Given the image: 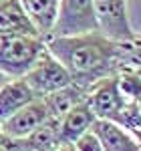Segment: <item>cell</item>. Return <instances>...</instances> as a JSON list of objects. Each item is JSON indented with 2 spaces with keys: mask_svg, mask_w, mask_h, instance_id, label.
Instances as JSON below:
<instances>
[{
  "mask_svg": "<svg viewBox=\"0 0 141 151\" xmlns=\"http://www.w3.org/2000/svg\"><path fill=\"white\" fill-rule=\"evenodd\" d=\"M47 48L65 65L73 83L85 91L97 81L117 75L125 63V45L105 36L101 30L70 36H50Z\"/></svg>",
  "mask_w": 141,
  "mask_h": 151,
  "instance_id": "1",
  "label": "cell"
},
{
  "mask_svg": "<svg viewBox=\"0 0 141 151\" xmlns=\"http://www.w3.org/2000/svg\"><path fill=\"white\" fill-rule=\"evenodd\" d=\"M45 48L47 42L38 35L0 36V73L8 79L24 77Z\"/></svg>",
  "mask_w": 141,
  "mask_h": 151,
  "instance_id": "2",
  "label": "cell"
},
{
  "mask_svg": "<svg viewBox=\"0 0 141 151\" xmlns=\"http://www.w3.org/2000/svg\"><path fill=\"white\" fill-rule=\"evenodd\" d=\"M93 30H99L93 0H59L50 36H70Z\"/></svg>",
  "mask_w": 141,
  "mask_h": 151,
  "instance_id": "3",
  "label": "cell"
},
{
  "mask_svg": "<svg viewBox=\"0 0 141 151\" xmlns=\"http://www.w3.org/2000/svg\"><path fill=\"white\" fill-rule=\"evenodd\" d=\"M24 81L30 85V89L36 93V97H45V95L73 83V79H70L69 70L65 69V65L48 48H45L38 60L32 65V69L24 75Z\"/></svg>",
  "mask_w": 141,
  "mask_h": 151,
  "instance_id": "4",
  "label": "cell"
},
{
  "mask_svg": "<svg viewBox=\"0 0 141 151\" xmlns=\"http://www.w3.org/2000/svg\"><path fill=\"white\" fill-rule=\"evenodd\" d=\"M99 30L117 42H135V30L127 14V0H93Z\"/></svg>",
  "mask_w": 141,
  "mask_h": 151,
  "instance_id": "5",
  "label": "cell"
},
{
  "mask_svg": "<svg viewBox=\"0 0 141 151\" xmlns=\"http://www.w3.org/2000/svg\"><path fill=\"white\" fill-rule=\"evenodd\" d=\"M87 103L93 109L97 119H111L117 121L121 115L123 107L127 103V99L123 97L121 89H119V77L111 75L101 81H97L93 87H89L87 91Z\"/></svg>",
  "mask_w": 141,
  "mask_h": 151,
  "instance_id": "6",
  "label": "cell"
},
{
  "mask_svg": "<svg viewBox=\"0 0 141 151\" xmlns=\"http://www.w3.org/2000/svg\"><path fill=\"white\" fill-rule=\"evenodd\" d=\"M48 109L42 97H36L35 101H30L28 105H24L20 111H16L12 117H8L4 123H0V127L4 133H8L12 137L24 139L28 137L35 129H38L45 121L48 119Z\"/></svg>",
  "mask_w": 141,
  "mask_h": 151,
  "instance_id": "7",
  "label": "cell"
},
{
  "mask_svg": "<svg viewBox=\"0 0 141 151\" xmlns=\"http://www.w3.org/2000/svg\"><path fill=\"white\" fill-rule=\"evenodd\" d=\"M103 151H141V141L123 125L111 119H95L91 127Z\"/></svg>",
  "mask_w": 141,
  "mask_h": 151,
  "instance_id": "8",
  "label": "cell"
},
{
  "mask_svg": "<svg viewBox=\"0 0 141 151\" xmlns=\"http://www.w3.org/2000/svg\"><path fill=\"white\" fill-rule=\"evenodd\" d=\"M95 113L87 103V97L59 119V137L60 143H75L83 133H87L95 123Z\"/></svg>",
  "mask_w": 141,
  "mask_h": 151,
  "instance_id": "9",
  "label": "cell"
},
{
  "mask_svg": "<svg viewBox=\"0 0 141 151\" xmlns=\"http://www.w3.org/2000/svg\"><path fill=\"white\" fill-rule=\"evenodd\" d=\"M35 99L36 93L24 81V77L8 79L0 87V123H4L8 117H12L16 111H20L24 105H28Z\"/></svg>",
  "mask_w": 141,
  "mask_h": 151,
  "instance_id": "10",
  "label": "cell"
},
{
  "mask_svg": "<svg viewBox=\"0 0 141 151\" xmlns=\"http://www.w3.org/2000/svg\"><path fill=\"white\" fill-rule=\"evenodd\" d=\"M10 35H38V30L20 0H0V36Z\"/></svg>",
  "mask_w": 141,
  "mask_h": 151,
  "instance_id": "11",
  "label": "cell"
},
{
  "mask_svg": "<svg viewBox=\"0 0 141 151\" xmlns=\"http://www.w3.org/2000/svg\"><path fill=\"white\" fill-rule=\"evenodd\" d=\"M85 97H87V91L83 87H79L77 83H69V85L60 87L57 91L45 95L42 101H45V105H47V109H48V115L53 117V119H60L70 107L81 103Z\"/></svg>",
  "mask_w": 141,
  "mask_h": 151,
  "instance_id": "12",
  "label": "cell"
},
{
  "mask_svg": "<svg viewBox=\"0 0 141 151\" xmlns=\"http://www.w3.org/2000/svg\"><path fill=\"white\" fill-rule=\"evenodd\" d=\"M20 2H22L26 14L30 16L32 24L36 26L38 35L47 40L50 36L55 18H57L59 0H20Z\"/></svg>",
  "mask_w": 141,
  "mask_h": 151,
  "instance_id": "13",
  "label": "cell"
},
{
  "mask_svg": "<svg viewBox=\"0 0 141 151\" xmlns=\"http://www.w3.org/2000/svg\"><path fill=\"white\" fill-rule=\"evenodd\" d=\"M0 151H32L26 139L12 137L8 133H4L0 127Z\"/></svg>",
  "mask_w": 141,
  "mask_h": 151,
  "instance_id": "14",
  "label": "cell"
},
{
  "mask_svg": "<svg viewBox=\"0 0 141 151\" xmlns=\"http://www.w3.org/2000/svg\"><path fill=\"white\" fill-rule=\"evenodd\" d=\"M73 147H75V151H103L101 149V143L97 139V135H95L91 129L87 133H83L81 137L73 143Z\"/></svg>",
  "mask_w": 141,
  "mask_h": 151,
  "instance_id": "15",
  "label": "cell"
},
{
  "mask_svg": "<svg viewBox=\"0 0 141 151\" xmlns=\"http://www.w3.org/2000/svg\"><path fill=\"white\" fill-rule=\"evenodd\" d=\"M8 81V77H6V75H2V73H0V87H2V85H4V83Z\"/></svg>",
  "mask_w": 141,
  "mask_h": 151,
  "instance_id": "16",
  "label": "cell"
}]
</instances>
